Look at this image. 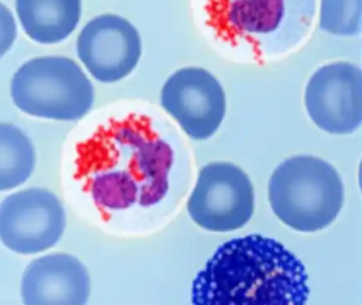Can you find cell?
Segmentation results:
<instances>
[{
  "mask_svg": "<svg viewBox=\"0 0 362 305\" xmlns=\"http://www.w3.org/2000/svg\"><path fill=\"white\" fill-rule=\"evenodd\" d=\"M16 12L31 40L57 44L77 28L81 0H16Z\"/></svg>",
  "mask_w": 362,
  "mask_h": 305,
  "instance_id": "12",
  "label": "cell"
},
{
  "mask_svg": "<svg viewBox=\"0 0 362 305\" xmlns=\"http://www.w3.org/2000/svg\"><path fill=\"white\" fill-rule=\"evenodd\" d=\"M317 0H203L205 25L230 50L266 61L306 40Z\"/></svg>",
  "mask_w": 362,
  "mask_h": 305,
  "instance_id": "3",
  "label": "cell"
},
{
  "mask_svg": "<svg viewBox=\"0 0 362 305\" xmlns=\"http://www.w3.org/2000/svg\"><path fill=\"white\" fill-rule=\"evenodd\" d=\"M21 292L26 305H84L90 298V277L75 256L48 254L27 267Z\"/></svg>",
  "mask_w": 362,
  "mask_h": 305,
  "instance_id": "11",
  "label": "cell"
},
{
  "mask_svg": "<svg viewBox=\"0 0 362 305\" xmlns=\"http://www.w3.org/2000/svg\"><path fill=\"white\" fill-rule=\"evenodd\" d=\"M362 0H321L320 25L328 33L351 36L361 29Z\"/></svg>",
  "mask_w": 362,
  "mask_h": 305,
  "instance_id": "14",
  "label": "cell"
},
{
  "mask_svg": "<svg viewBox=\"0 0 362 305\" xmlns=\"http://www.w3.org/2000/svg\"><path fill=\"white\" fill-rule=\"evenodd\" d=\"M173 146L148 116H130L101 129L81 152V169L99 207H153L166 197Z\"/></svg>",
  "mask_w": 362,
  "mask_h": 305,
  "instance_id": "1",
  "label": "cell"
},
{
  "mask_svg": "<svg viewBox=\"0 0 362 305\" xmlns=\"http://www.w3.org/2000/svg\"><path fill=\"white\" fill-rule=\"evenodd\" d=\"M65 227L64 208L47 189L20 191L0 205V241L16 253L50 249L60 241Z\"/></svg>",
  "mask_w": 362,
  "mask_h": 305,
  "instance_id": "7",
  "label": "cell"
},
{
  "mask_svg": "<svg viewBox=\"0 0 362 305\" xmlns=\"http://www.w3.org/2000/svg\"><path fill=\"white\" fill-rule=\"evenodd\" d=\"M18 27L11 11L0 2V59L13 46Z\"/></svg>",
  "mask_w": 362,
  "mask_h": 305,
  "instance_id": "15",
  "label": "cell"
},
{
  "mask_svg": "<svg viewBox=\"0 0 362 305\" xmlns=\"http://www.w3.org/2000/svg\"><path fill=\"white\" fill-rule=\"evenodd\" d=\"M275 215L300 232L332 224L342 209L344 188L337 169L317 157L294 156L281 162L269 182Z\"/></svg>",
  "mask_w": 362,
  "mask_h": 305,
  "instance_id": "4",
  "label": "cell"
},
{
  "mask_svg": "<svg viewBox=\"0 0 362 305\" xmlns=\"http://www.w3.org/2000/svg\"><path fill=\"white\" fill-rule=\"evenodd\" d=\"M35 167V146L28 136L11 123H0V191L25 184Z\"/></svg>",
  "mask_w": 362,
  "mask_h": 305,
  "instance_id": "13",
  "label": "cell"
},
{
  "mask_svg": "<svg viewBox=\"0 0 362 305\" xmlns=\"http://www.w3.org/2000/svg\"><path fill=\"white\" fill-rule=\"evenodd\" d=\"M198 226L228 232L245 226L254 212V190L247 174L233 163L214 162L199 173L187 203Z\"/></svg>",
  "mask_w": 362,
  "mask_h": 305,
  "instance_id": "6",
  "label": "cell"
},
{
  "mask_svg": "<svg viewBox=\"0 0 362 305\" xmlns=\"http://www.w3.org/2000/svg\"><path fill=\"white\" fill-rule=\"evenodd\" d=\"M14 104L39 118L75 121L94 103V87L80 66L64 56L30 59L18 68L11 83Z\"/></svg>",
  "mask_w": 362,
  "mask_h": 305,
  "instance_id": "5",
  "label": "cell"
},
{
  "mask_svg": "<svg viewBox=\"0 0 362 305\" xmlns=\"http://www.w3.org/2000/svg\"><path fill=\"white\" fill-rule=\"evenodd\" d=\"M305 105L313 122L326 133H351L362 121V72L349 61L319 68L305 91Z\"/></svg>",
  "mask_w": 362,
  "mask_h": 305,
  "instance_id": "8",
  "label": "cell"
},
{
  "mask_svg": "<svg viewBox=\"0 0 362 305\" xmlns=\"http://www.w3.org/2000/svg\"><path fill=\"white\" fill-rule=\"evenodd\" d=\"M78 55L99 82L115 83L128 76L141 56V38L136 28L124 17L103 14L82 30Z\"/></svg>",
  "mask_w": 362,
  "mask_h": 305,
  "instance_id": "10",
  "label": "cell"
},
{
  "mask_svg": "<svg viewBox=\"0 0 362 305\" xmlns=\"http://www.w3.org/2000/svg\"><path fill=\"white\" fill-rule=\"evenodd\" d=\"M163 108L194 140L211 137L226 116V93L207 70L186 67L169 76L162 89Z\"/></svg>",
  "mask_w": 362,
  "mask_h": 305,
  "instance_id": "9",
  "label": "cell"
},
{
  "mask_svg": "<svg viewBox=\"0 0 362 305\" xmlns=\"http://www.w3.org/2000/svg\"><path fill=\"white\" fill-rule=\"evenodd\" d=\"M304 265L281 243L247 235L224 243L192 284L197 305H300L309 296Z\"/></svg>",
  "mask_w": 362,
  "mask_h": 305,
  "instance_id": "2",
  "label": "cell"
}]
</instances>
